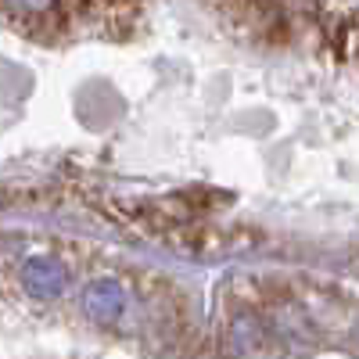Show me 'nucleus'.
<instances>
[{
	"label": "nucleus",
	"mask_w": 359,
	"mask_h": 359,
	"mask_svg": "<svg viewBox=\"0 0 359 359\" xmlns=\"http://www.w3.org/2000/svg\"><path fill=\"white\" fill-rule=\"evenodd\" d=\"M352 40H355V57H359V33H355V36H352Z\"/></svg>",
	"instance_id": "obj_1"
}]
</instances>
